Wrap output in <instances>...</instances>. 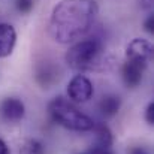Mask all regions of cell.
Wrapping results in <instances>:
<instances>
[{"label":"cell","mask_w":154,"mask_h":154,"mask_svg":"<svg viewBox=\"0 0 154 154\" xmlns=\"http://www.w3.org/2000/svg\"><path fill=\"white\" fill-rule=\"evenodd\" d=\"M94 135H96V145H102V147H112L114 144V138H112V132L109 130V127L103 123L96 124L94 123Z\"/></svg>","instance_id":"cell-10"},{"label":"cell","mask_w":154,"mask_h":154,"mask_svg":"<svg viewBox=\"0 0 154 154\" xmlns=\"http://www.w3.org/2000/svg\"><path fill=\"white\" fill-rule=\"evenodd\" d=\"M0 154H11L9 147L6 145V142H5L3 139H0Z\"/></svg>","instance_id":"cell-17"},{"label":"cell","mask_w":154,"mask_h":154,"mask_svg":"<svg viewBox=\"0 0 154 154\" xmlns=\"http://www.w3.org/2000/svg\"><path fill=\"white\" fill-rule=\"evenodd\" d=\"M87 154H114V150H112V147H102V145L94 144Z\"/></svg>","instance_id":"cell-13"},{"label":"cell","mask_w":154,"mask_h":154,"mask_svg":"<svg viewBox=\"0 0 154 154\" xmlns=\"http://www.w3.org/2000/svg\"><path fill=\"white\" fill-rule=\"evenodd\" d=\"M142 5H144V8L150 9L153 6V0H142Z\"/></svg>","instance_id":"cell-18"},{"label":"cell","mask_w":154,"mask_h":154,"mask_svg":"<svg viewBox=\"0 0 154 154\" xmlns=\"http://www.w3.org/2000/svg\"><path fill=\"white\" fill-rule=\"evenodd\" d=\"M153 45L147 39L136 38L126 48V60H133L142 64H148L153 58Z\"/></svg>","instance_id":"cell-5"},{"label":"cell","mask_w":154,"mask_h":154,"mask_svg":"<svg viewBox=\"0 0 154 154\" xmlns=\"http://www.w3.org/2000/svg\"><path fill=\"white\" fill-rule=\"evenodd\" d=\"M144 27H145V30L148 33H153L154 32V15H148V18L144 23Z\"/></svg>","instance_id":"cell-15"},{"label":"cell","mask_w":154,"mask_h":154,"mask_svg":"<svg viewBox=\"0 0 154 154\" xmlns=\"http://www.w3.org/2000/svg\"><path fill=\"white\" fill-rule=\"evenodd\" d=\"M97 12L94 0H61L52 9L50 36L58 44H72L81 39L93 27Z\"/></svg>","instance_id":"cell-1"},{"label":"cell","mask_w":154,"mask_h":154,"mask_svg":"<svg viewBox=\"0 0 154 154\" xmlns=\"http://www.w3.org/2000/svg\"><path fill=\"white\" fill-rule=\"evenodd\" d=\"M145 120L150 126L154 124V102H150L147 109H145Z\"/></svg>","instance_id":"cell-14"},{"label":"cell","mask_w":154,"mask_h":154,"mask_svg":"<svg viewBox=\"0 0 154 154\" xmlns=\"http://www.w3.org/2000/svg\"><path fill=\"white\" fill-rule=\"evenodd\" d=\"M127 154H150V153H148V150H147L145 147L136 145V147H132V148H129Z\"/></svg>","instance_id":"cell-16"},{"label":"cell","mask_w":154,"mask_h":154,"mask_svg":"<svg viewBox=\"0 0 154 154\" xmlns=\"http://www.w3.org/2000/svg\"><path fill=\"white\" fill-rule=\"evenodd\" d=\"M15 44H17L15 29L8 23H2L0 24V58L11 55Z\"/></svg>","instance_id":"cell-8"},{"label":"cell","mask_w":154,"mask_h":154,"mask_svg":"<svg viewBox=\"0 0 154 154\" xmlns=\"http://www.w3.org/2000/svg\"><path fill=\"white\" fill-rule=\"evenodd\" d=\"M15 8L21 14H29L33 9V0H15Z\"/></svg>","instance_id":"cell-12"},{"label":"cell","mask_w":154,"mask_h":154,"mask_svg":"<svg viewBox=\"0 0 154 154\" xmlns=\"http://www.w3.org/2000/svg\"><path fill=\"white\" fill-rule=\"evenodd\" d=\"M45 153H47L45 145L39 139H27L21 145V150H20V154H45Z\"/></svg>","instance_id":"cell-11"},{"label":"cell","mask_w":154,"mask_h":154,"mask_svg":"<svg viewBox=\"0 0 154 154\" xmlns=\"http://www.w3.org/2000/svg\"><path fill=\"white\" fill-rule=\"evenodd\" d=\"M147 64H142L139 61L126 60L121 67V76L127 88H136L142 82V76L145 72Z\"/></svg>","instance_id":"cell-6"},{"label":"cell","mask_w":154,"mask_h":154,"mask_svg":"<svg viewBox=\"0 0 154 154\" xmlns=\"http://www.w3.org/2000/svg\"><path fill=\"white\" fill-rule=\"evenodd\" d=\"M93 93H94V88H93L91 81L81 73L75 75L67 84V96L72 102H87V100L91 99Z\"/></svg>","instance_id":"cell-4"},{"label":"cell","mask_w":154,"mask_h":154,"mask_svg":"<svg viewBox=\"0 0 154 154\" xmlns=\"http://www.w3.org/2000/svg\"><path fill=\"white\" fill-rule=\"evenodd\" d=\"M24 103L17 97H6L0 102V115L8 123H18L24 118Z\"/></svg>","instance_id":"cell-7"},{"label":"cell","mask_w":154,"mask_h":154,"mask_svg":"<svg viewBox=\"0 0 154 154\" xmlns=\"http://www.w3.org/2000/svg\"><path fill=\"white\" fill-rule=\"evenodd\" d=\"M48 112L54 123L73 132H88L94 127V121L88 115L61 96L54 97L48 103Z\"/></svg>","instance_id":"cell-2"},{"label":"cell","mask_w":154,"mask_h":154,"mask_svg":"<svg viewBox=\"0 0 154 154\" xmlns=\"http://www.w3.org/2000/svg\"><path fill=\"white\" fill-rule=\"evenodd\" d=\"M121 108V99L115 94H106L99 102V111L105 117H114Z\"/></svg>","instance_id":"cell-9"},{"label":"cell","mask_w":154,"mask_h":154,"mask_svg":"<svg viewBox=\"0 0 154 154\" xmlns=\"http://www.w3.org/2000/svg\"><path fill=\"white\" fill-rule=\"evenodd\" d=\"M103 55V44L99 38H88L76 42L66 52V63L76 72H87L96 69Z\"/></svg>","instance_id":"cell-3"}]
</instances>
